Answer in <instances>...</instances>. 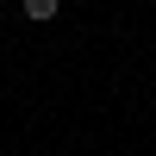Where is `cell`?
<instances>
[{"mask_svg":"<svg viewBox=\"0 0 156 156\" xmlns=\"http://www.w3.org/2000/svg\"><path fill=\"white\" fill-rule=\"evenodd\" d=\"M19 6H25V19H31V25H50V19L62 12V0H19Z\"/></svg>","mask_w":156,"mask_h":156,"instance_id":"cell-1","label":"cell"}]
</instances>
